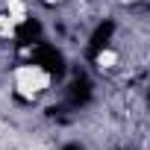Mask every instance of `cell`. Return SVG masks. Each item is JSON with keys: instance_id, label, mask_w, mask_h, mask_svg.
Segmentation results:
<instances>
[{"instance_id": "cell-1", "label": "cell", "mask_w": 150, "mask_h": 150, "mask_svg": "<svg viewBox=\"0 0 150 150\" xmlns=\"http://www.w3.org/2000/svg\"><path fill=\"white\" fill-rule=\"evenodd\" d=\"M50 86V74L38 65H21L15 71V88L21 97H38Z\"/></svg>"}, {"instance_id": "cell-2", "label": "cell", "mask_w": 150, "mask_h": 150, "mask_svg": "<svg viewBox=\"0 0 150 150\" xmlns=\"http://www.w3.org/2000/svg\"><path fill=\"white\" fill-rule=\"evenodd\" d=\"M6 15L15 21V24H24L27 21V6L21 0H6Z\"/></svg>"}, {"instance_id": "cell-3", "label": "cell", "mask_w": 150, "mask_h": 150, "mask_svg": "<svg viewBox=\"0 0 150 150\" xmlns=\"http://www.w3.org/2000/svg\"><path fill=\"white\" fill-rule=\"evenodd\" d=\"M115 62H118V53L115 50H100L97 53V65L100 68H115Z\"/></svg>"}, {"instance_id": "cell-4", "label": "cell", "mask_w": 150, "mask_h": 150, "mask_svg": "<svg viewBox=\"0 0 150 150\" xmlns=\"http://www.w3.org/2000/svg\"><path fill=\"white\" fill-rule=\"evenodd\" d=\"M0 35H3V38L15 35V21H12L9 15H0Z\"/></svg>"}, {"instance_id": "cell-5", "label": "cell", "mask_w": 150, "mask_h": 150, "mask_svg": "<svg viewBox=\"0 0 150 150\" xmlns=\"http://www.w3.org/2000/svg\"><path fill=\"white\" fill-rule=\"evenodd\" d=\"M44 3H59V0H44Z\"/></svg>"}]
</instances>
